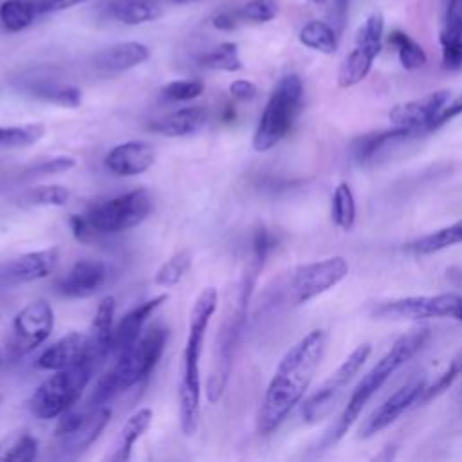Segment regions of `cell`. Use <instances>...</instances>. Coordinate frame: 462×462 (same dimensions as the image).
<instances>
[{"label":"cell","mask_w":462,"mask_h":462,"mask_svg":"<svg viewBox=\"0 0 462 462\" xmlns=\"http://www.w3.org/2000/svg\"><path fill=\"white\" fill-rule=\"evenodd\" d=\"M303 105V81L298 74L283 76L273 88L258 119L253 148L267 152L274 148L296 123Z\"/></svg>","instance_id":"obj_7"},{"label":"cell","mask_w":462,"mask_h":462,"mask_svg":"<svg viewBox=\"0 0 462 462\" xmlns=\"http://www.w3.org/2000/svg\"><path fill=\"white\" fill-rule=\"evenodd\" d=\"M457 244H462V220H457L446 227L419 236L408 242L404 249L413 254H433Z\"/></svg>","instance_id":"obj_29"},{"label":"cell","mask_w":462,"mask_h":462,"mask_svg":"<svg viewBox=\"0 0 462 462\" xmlns=\"http://www.w3.org/2000/svg\"><path fill=\"white\" fill-rule=\"evenodd\" d=\"M309 2H310V4H323L325 0H309Z\"/></svg>","instance_id":"obj_50"},{"label":"cell","mask_w":462,"mask_h":462,"mask_svg":"<svg viewBox=\"0 0 462 462\" xmlns=\"http://www.w3.org/2000/svg\"><path fill=\"white\" fill-rule=\"evenodd\" d=\"M280 0H247L236 13L240 22L265 23L278 14Z\"/></svg>","instance_id":"obj_41"},{"label":"cell","mask_w":462,"mask_h":462,"mask_svg":"<svg viewBox=\"0 0 462 462\" xmlns=\"http://www.w3.org/2000/svg\"><path fill=\"white\" fill-rule=\"evenodd\" d=\"M88 348V334L83 332H69L52 345H49L36 359V366L40 370H63L74 366L87 357Z\"/></svg>","instance_id":"obj_21"},{"label":"cell","mask_w":462,"mask_h":462,"mask_svg":"<svg viewBox=\"0 0 462 462\" xmlns=\"http://www.w3.org/2000/svg\"><path fill=\"white\" fill-rule=\"evenodd\" d=\"M58 247H47L40 251L23 253L0 265V285L13 287L20 283H31L47 278L58 265Z\"/></svg>","instance_id":"obj_16"},{"label":"cell","mask_w":462,"mask_h":462,"mask_svg":"<svg viewBox=\"0 0 462 462\" xmlns=\"http://www.w3.org/2000/svg\"><path fill=\"white\" fill-rule=\"evenodd\" d=\"M166 341L168 328L162 325L143 332L134 345L116 356L114 365L97 379L90 395V406H106L117 395L146 379L161 359Z\"/></svg>","instance_id":"obj_5"},{"label":"cell","mask_w":462,"mask_h":462,"mask_svg":"<svg viewBox=\"0 0 462 462\" xmlns=\"http://www.w3.org/2000/svg\"><path fill=\"white\" fill-rule=\"evenodd\" d=\"M114 312H116V300L114 296H105L97 310L94 314L88 334V348H87V361L92 363L97 370L110 356L112 334H114Z\"/></svg>","instance_id":"obj_20"},{"label":"cell","mask_w":462,"mask_h":462,"mask_svg":"<svg viewBox=\"0 0 462 462\" xmlns=\"http://www.w3.org/2000/svg\"><path fill=\"white\" fill-rule=\"evenodd\" d=\"M38 455V439L27 430L7 433L0 440V462H31Z\"/></svg>","instance_id":"obj_30"},{"label":"cell","mask_w":462,"mask_h":462,"mask_svg":"<svg viewBox=\"0 0 462 462\" xmlns=\"http://www.w3.org/2000/svg\"><path fill=\"white\" fill-rule=\"evenodd\" d=\"M325 346V330L314 328L282 356L258 408L256 428L262 435L273 433L301 402L323 359Z\"/></svg>","instance_id":"obj_1"},{"label":"cell","mask_w":462,"mask_h":462,"mask_svg":"<svg viewBox=\"0 0 462 462\" xmlns=\"http://www.w3.org/2000/svg\"><path fill=\"white\" fill-rule=\"evenodd\" d=\"M298 38L305 47L323 52V54H332L337 49V32L327 22L312 20V22L305 23L300 29Z\"/></svg>","instance_id":"obj_33"},{"label":"cell","mask_w":462,"mask_h":462,"mask_svg":"<svg viewBox=\"0 0 462 462\" xmlns=\"http://www.w3.org/2000/svg\"><path fill=\"white\" fill-rule=\"evenodd\" d=\"M430 339V328L428 327H419L404 336H401L390 350L361 377V381L356 384L352 390L343 411L336 419V422L330 426V430L325 435V446L336 444L356 422L359 417L361 410L365 404L374 397V393L404 365L408 363L417 352L424 348V345Z\"/></svg>","instance_id":"obj_4"},{"label":"cell","mask_w":462,"mask_h":462,"mask_svg":"<svg viewBox=\"0 0 462 462\" xmlns=\"http://www.w3.org/2000/svg\"><path fill=\"white\" fill-rule=\"evenodd\" d=\"M76 166V161L69 155H56L49 159H42L40 162L31 164L25 173L27 177H43V175H54V173H63L69 171L70 168Z\"/></svg>","instance_id":"obj_43"},{"label":"cell","mask_w":462,"mask_h":462,"mask_svg":"<svg viewBox=\"0 0 462 462\" xmlns=\"http://www.w3.org/2000/svg\"><path fill=\"white\" fill-rule=\"evenodd\" d=\"M168 300V294H157L152 300L143 301L141 305L134 307L132 310H128L121 321L114 327V334H112V345H110V356H117L123 350H126L130 345H134L144 328V323L148 321V318Z\"/></svg>","instance_id":"obj_19"},{"label":"cell","mask_w":462,"mask_h":462,"mask_svg":"<svg viewBox=\"0 0 462 462\" xmlns=\"http://www.w3.org/2000/svg\"><path fill=\"white\" fill-rule=\"evenodd\" d=\"M20 87L23 92L36 99L65 108H78L81 105V90L74 85H63L49 78H27L22 79Z\"/></svg>","instance_id":"obj_26"},{"label":"cell","mask_w":462,"mask_h":462,"mask_svg":"<svg viewBox=\"0 0 462 462\" xmlns=\"http://www.w3.org/2000/svg\"><path fill=\"white\" fill-rule=\"evenodd\" d=\"M153 419V411L150 408H141L134 411L123 428L119 430L110 451L105 455L106 460L110 462H125L132 458V448L134 444L143 437V433L150 428Z\"/></svg>","instance_id":"obj_25"},{"label":"cell","mask_w":462,"mask_h":462,"mask_svg":"<svg viewBox=\"0 0 462 462\" xmlns=\"http://www.w3.org/2000/svg\"><path fill=\"white\" fill-rule=\"evenodd\" d=\"M251 244H253V245H251V249H253L251 260H254V262H258L260 265H263L265 260H267V256H269V253H271V251L274 249V245H276V238H274V235H273L267 227L260 226V227H256L254 233H253V242H251Z\"/></svg>","instance_id":"obj_45"},{"label":"cell","mask_w":462,"mask_h":462,"mask_svg":"<svg viewBox=\"0 0 462 462\" xmlns=\"http://www.w3.org/2000/svg\"><path fill=\"white\" fill-rule=\"evenodd\" d=\"M96 372L97 368L87 359L74 366L56 370L31 393V413L42 420L58 419L78 402Z\"/></svg>","instance_id":"obj_8"},{"label":"cell","mask_w":462,"mask_h":462,"mask_svg":"<svg viewBox=\"0 0 462 462\" xmlns=\"http://www.w3.org/2000/svg\"><path fill=\"white\" fill-rule=\"evenodd\" d=\"M202 67L209 70H226V72H235L242 69V60L238 54V45L233 42H224L218 43L215 49L204 52L197 60Z\"/></svg>","instance_id":"obj_38"},{"label":"cell","mask_w":462,"mask_h":462,"mask_svg":"<svg viewBox=\"0 0 462 462\" xmlns=\"http://www.w3.org/2000/svg\"><path fill=\"white\" fill-rule=\"evenodd\" d=\"M388 43L397 51L399 61L406 70H417L426 63V52L424 49L411 40L402 31H392L388 34Z\"/></svg>","instance_id":"obj_39"},{"label":"cell","mask_w":462,"mask_h":462,"mask_svg":"<svg viewBox=\"0 0 462 462\" xmlns=\"http://www.w3.org/2000/svg\"><path fill=\"white\" fill-rule=\"evenodd\" d=\"M372 314L379 319H431L451 318L462 321V294L442 292L433 296H406L379 303Z\"/></svg>","instance_id":"obj_11"},{"label":"cell","mask_w":462,"mask_h":462,"mask_svg":"<svg viewBox=\"0 0 462 462\" xmlns=\"http://www.w3.org/2000/svg\"><path fill=\"white\" fill-rule=\"evenodd\" d=\"M330 217H332V222L343 231H350L354 227L356 200H354V193L346 182H339L332 193Z\"/></svg>","instance_id":"obj_35"},{"label":"cell","mask_w":462,"mask_h":462,"mask_svg":"<svg viewBox=\"0 0 462 462\" xmlns=\"http://www.w3.org/2000/svg\"><path fill=\"white\" fill-rule=\"evenodd\" d=\"M70 191L61 184H42L22 193L20 204L36 208H61L69 202Z\"/></svg>","instance_id":"obj_36"},{"label":"cell","mask_w":462,"mask_h":462,"mask_svg":"<svg viewBox=\"0 0 462 462\" xmlns=\"http://www.w3.org/2000/svg\"><path fill=\"white\" fill-rule=\"evenodd\" d=\"M45 135L43 123H23L0 126V148H27Z\"/></svg>","instance_id":"obj_34"},{"label":"cell","mask_w":462,"mask_h":462,"mask_svg":"<svg viewBox=\"0 0 462 462\" xmlns=\"http://www.w3.org/2000/svg\"><path fill=\"white\" fill-rule=\"evenodd\" d=\"M106 13L125 25H141L161 16V4L159 0H110Z\"/></svg>","instance_id":"obj_28"},{"label":"cell","mask_w":462,"mask_h":462,"mask_svg":"<svg viewBox=\"0 0 462 462\" xmlns=\"http://www.w3.org/2000/svg\"><path fill=\"white\" fill-rule=\"evenodd\" d=\"M381 45L383 43H356L339 67L337 85L341 88H348L363 81L368 76L372 63L381 51Z\"/></svg>","instance_id":"obj_27"},{"label":"cell","mask_w":462,"mask_h":462,"mask_svg":"<svg viewBox=\"0 0 462 462\" xmlns=\"http://www.w3.org/2000/svg\"><path fill=\"white\" fill-rule=\"evenodd\" d=\"M442 65L446 70L462 69V18L446 14L444 29L440 31Z\"/></svg>","instance_id":"obj_31"},{"label":"cell","mask_w":462,"mask_h":462,"mask_svg":"<svg viewBox=\"0 0 462 462\" xmlns=\"http://www.w3.org/2000/svg\"><path fill=\"white\" fill-rule=\"evenodd\" d=\"M384 20L381 13H372L356 32V43H383Z\"/></svg>","instance_id":"obj_44"},{"label":"cell","mask_w":462,"mask_h":462,"mask_svg":"<svg viewBox=\"0 0 462 462\" xmlns=\"http://www.w3.org/2000/svg\"><path fill=\"white\" fill-rule=\"evenodd\" d=\"M175 2H180V4H186V2H197V0H175Z\"/></svg>","instance_id":"obj_51"},{"label":"cell","mask_w":462,"mask_h":462,"mask_svg":"<svg viewBox=\"0 0 462 462\" xmlns=\"http://www.w3.org/2000/svg\"><path fill=\"white\" fill-rule=\"evenodd\" d=\"M150 58V49L139 42H121L97 51L92 65L101 72H125Z\"/></svg>","instance_id":"obj_22"},{"label":"cell","mask_w":462,"mask_h":462,"mask_svg":"<svg viewBox=\"0 0 462 462\" xmlns=\"http://www.w3.org/2000/svg\"><path fill=\"white\" fill-rule=\"evenodd\" d=\"M155 162V150L148 141H125L116 144L105 157V166L117 177H135Z\"/></svg>","instance_id":"obj_18"},{"label":"cell","mask_w":462,"mask_h":462,"mask_svg":"<svg viewBox=\"0 0 462 462\" xmlns=\"http://www.w3.org/2000/svg\"><path fill=\"white\" fill-rule=\"evenodd\" d=\"M426 388L424 377H413L399 386L390 397H386L359 426V437L370 439L381 430L393 424L410 406L417 404L420 393Z\"/></svg>","instance_id":"obj_15"},{"label":"cell","mask_w":462,"mask_h":462,"mask_svg":"<svg viewBox=\"0 0 462 462\" xmlns=\"http://www.w3.org/2000/svg\"><path fill=\"white\" fill-rule=\"evenodd\" d=\"M108 280V267L101 260L81 258L56 282V292L63 298H88L94 296Z\"/></svg>","instance_id":"obj_17"},{"label":"cell","mask_w":462,"mask_h":462,"mask_svg":"<svg viewBox=\"0 0 462 462\" xmlns=\"http://www.w3.org/2000/svg\"><path fill=\"white\" fill-rule=\"evenodd\" d=\"M413 137V134L406 128H388V130H375V132H368L359 135L356 141H352L350 144V159L352 162H356L357 166L374 162L375 157L384 152L388 146L402 143L406 139Z\"/></svg>","instance_id":"obj_23"},{"label":"cell","mask_w":462,"mask_h":462,"mask_svg":"<svg viewBox=\"0 0 462 462\" xmlns=\"http://www.w3.org/2000/svg\"><path fill=\"white\" fill-rule=\"evenodd\" d=\"M40 16L36 0H4L0 4V22L7 32L27 29Z\"/></svg>","instance_id":"obj_32"},{"label":"cell","mask_w":462,"mask_h":462,"mask_svg":"<svg viewBox=\"0 0 462 462\" xmlns=\"http://www.w3.org/2000/svg\"><path fill=\"white\" fill-rule=\"evenodd\" d=\"M153 199L148 189L135 188L112 199L92 204L83 215H70L69 224L76 240L128 231L148 218Z\"/></svg>","instance_id":"obj_6"},{"label":"cell","mask_w":462,"mask_h":462,"mask_svg":"<svg viewBox=\"0 0 462 462\" xmlns=\"http://www.w3.org/2000/svg\"><path fill=\"white\" fill-rule=\"evenodd\" d=\"M218 307V291L215 287H204L195 298L188 336L182 352V368L179 381V420L186 437H193L200 420V359L206 341L208 325Z\"/></svg>","instance_id":"obj_2"},{"label":"cell","mask_w":462,"mask_h":462,"mask_svg":"<svg viewBox=\"0 0 462 462\" xmlns=\"http://www.w3.org/2000/svg\"><path fill=\"white\" fill-rule=\"evenodd\" d=\"M348 274V262L343 256H328L310 263L298 265L289 280L291 298L296 305L307 303L330 291Z\"/></svg>","instance_id":"obj_12"},{"label":"cell","mask_w":462,"mask_h":462,"mask_svg":"<svg viewBox=\"0 0 462 462\" xmlns=\"http://www.w3.org/2000/svg\"><path fill=\"white\" fill-rule=\"evenodd\" d=\"M460 374H462V350H458V352L453 356V359L449 361L448 368H446L430 386L426 384V388H424V392L420 393L417 404H419V402H420V404H426V402H430L431 399H435V397H439L440 393H444V392L457 381V377H458Z\"/></svg>","instance_id":"obj_40"},{"label":"cell","mask_w":462,"mask_h":462,"mask_svg":"<svg viewBox=\"0 0 462 462\" xmlns=\"http://www.w3.org/2000/svg\"><path fill=\"white\" fill-rule=\"evenodd\" d=\"M208 117H209V112L206 106H200V105L184 106L180 110L168 114L166 117H161L150 123V132L166 135V137H186L202 130Z\"/></svg>","instance_id":"obj_24"},{"label":"cell","mask_w":462,"mask_h":462,"mask_svg":"<svg viewBox=\"0 0 462 462\" xmlns=\"http://www.w3.org/2000/svg\"><path fill=\"white\" fill-rule=\"evenodd\" d=\"M202 92H204V83L200 79H173L162 87L161 96L162 99L175 103V101L195 99Z\"/></svg>","instance_id":"obj_42"},{"label":"cell","mask_w":462,"mask_h":462,"mask_svg":"<svg viewBox=\"0 0 462 462\" xmlns=\"http://www.w3.org/2000/svg\"><path fill=\"white\" fill-rule=\"evenodd\" d=\"M263 265L251 260L245 271L242 273L240 280L227 291L226 307H224V312L215 334V341H213V363H211V370L208 377V392H206L209 402H218L226 392L229 374L233 368L235 352L245 325L253 285Z\"/></svg>","instance_id":"obj_3"},{"label":"cell","mask_w":462,"mask_h":462,"mask_svg":"<svg viewBox=\"0 0 462 462\" xmlns=\"http://www.w3.org/2000/svg\"><path fill=\"white\" fill-rule=\"evenodd\" d=\"M87 0H47L42 7V14L45 13H56V11H63V9H70L74 5L85 4Z\"/></svg>","instance_id":"obj_49"},{"label":"cell","mask_w":462,"mask_h":462,"mask_svg":"<svg viewBox=\"0 0 462 462\" xmlns=\"http://www.w3.org/2000/svg\"><path fill=\"white\" fill-rule=\"evenodd\" d=\"M348 5V0H332V11H330V16H332V27L336 29V32H341L343 31V25H345V18H346V7Z\"/></svg>","instance_id":"obj_48"},{"label":"cell","mask_w":462,"mask_h":462,"mask_svg":"<svg viewBox=\"0 0 462 462\" xmlns=\"http://www.w3.org/2000/svg\"><path fill=\"white\" fill-rule=\"evenodd\" d=\"M54 328V310L49 301L34 300L16 312L11 325L9 350L14 357L38 348Z\"/></svg>","instance_id":"obj_13"},{"label":"cell","mask_w":462,"mask_h":462,"mask_svg":"<svg viewBox=\"0 0 462 462\" xmlns=\"http://www.w3.org/2000/svg\"><path fill=\"white\" fill-rule=\"evenodd\" d=\"M229 94L236 101H251L256 97L258 90H256V85L251 83L249 79H235L229 85Z\"/></svg>","instance_id":"obj_46"},{"label":"cell","mask_w":462,"mask_h":462,"mask_svg":"<svg viewBox=\"0 0 462 462\" xmlns=\"http://www.w3.org/2000/svg\"><path fill=\"white\" fill-rule=\"evenodd\" d=\"M240 23L236 11H222L211 18V25L218 31H233Z\"/></svg>","instance_id":"obj_47"},{"label":"cell","mask_w":462,"mask_h":462,"mask_svg":"<svg viewBox=\"0 0 462 462\" xmlns=\"http://www.w3.org/2000/svg\"><path fill=\"white\" fill-rule=\"evenodd\" d=\"M110 408L108 406H90L87 410H67L60 415L54 439L56 448L65 457H74L85 451L105 430L110 420Z\"/></svg>","instance_id":"obj_10"},{"label":"cell","mask_w":462,"mask_h":462,"mask_svg":"<svg viewBox=\"0 0 462 462\" xmlns=\"http://www.w3.org/2000/svg\"><path fill=\"white\" fill-rule=\"evenodd\" d=\"M372 352L370 343L357 345L346 359L321 383V386L303 402L301 406V417L307 424H316L321 419H325L337 401L341 399L345 388L354 379V375L363 368L368 356Z\"/></svg>","instance_id":"obj_9"},{"label":"cell","mask_w":462,"mask_h":462,"mask_svg":"<svg viewBox=\"0 0 462 462\" xmlns=\"http://www.w3.org/2000/svg\"><path fill=\"white\" fill-rule=\"evenodd\" d=\"M191 262H193L191 251L182 249V251L173 253V254H171L166 262H162L161 267L155 271V274H153V283L159 285V287H164V289L177 285V283L184 278V274L189 271Z\"/></svg>","instance_id":"obj_37"},{"label":"cell","mask_w":462,"mask_h":462,"mask_svg":"<svg viewBox=\"0 0 462 462\" xmlns=\"http://www.w3.org/2000/svg\"><path fill=\"white\" fill-rule=\"evenodd\" d=\"M449 99H451L449 90H435L419 99L395 105L388 112V119L393 126L406 128L413 135H419L424 130L431 132L435 119L449 103Z\"/></svg>","instance_id":"obj_14"}]
</instances>
